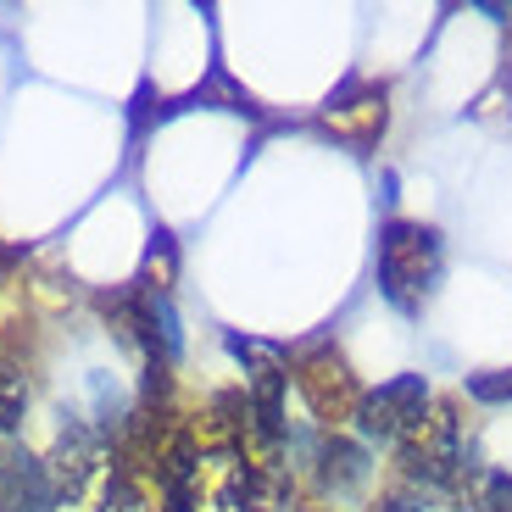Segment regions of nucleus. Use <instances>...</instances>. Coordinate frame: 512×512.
<instances>
[{
    "mask_svg": "<svg viewBox=\"0 0 512 512\" xmlns=\"http://www.w3.org/2000/svg\"><path fill=\"white\" fill-rule=\"evenodd\" d=\"M45 479H51V512H106V496L117 485L112 440L90 423H67L45 457Z\"/></svg>",
    "mask_w": 512,
    "mask_h": 512,
    "instance_id": "f03ea898",
    "label": "nucleus"
},
{
    "mask_svg": "<svg viewBox=\"0 0 512 512\" xmlns=\"http://www.w3.org/2000/svg\"><path fill=\"white\" fill-rule=\"evenodd\" d=\"M440 268H446V251H440V234L429 223L390 218L379 229V290L396 312L418 318L440 284Z\"/></svg>",
    "mask_w": 512,
    "mask_h": 512,
    "instance_id": "7ed1b4c3",
    "label": "nucleus"
},
{
    "mask_svg": "<svg viewBox=\"0 0 512 512\" xmlns=\"http://www.w3.org/2000/svg\"><path fill=\"white\" fill-rule=\"evenodd\" d=\"M373 446H362L351 429H334L329 440L318 446V479L329 496H357L362 485L373 479Z\"/></svg>",
    "mask_w": 512,
    "mask_h": 512,
    "instance_id": "6e6552de",
    "label": "nucleus"
},
{
    "mask_svg": "<svg viewBox=\"0 0 512 512\" xmlns=\"http://www.w3.org/2000/svg\"><path fill=\"white\" fill-rule=\"evenodd\" d=\"M435 407V390L423 384V373H401V379L379 384V390H362L357 418H351V435L362 446H401L407 429Z\"/></svg>",
    "mask_w": 512,
    "mask_h": 512,
    "instance_id": "39448f33",
    "label": "nucleus"
},
{
    "mask_svg": "<svg viewBox=\"0 0 512 512\" xmlns=\"http://www.w3.org/2000/svg\"><path fill=\"white\" fill-rule=\"evenodd\" d=\"M23 418H28V379L17 362L0 357V446H23Z\"/></svg>",
    "mask_w": 512,
    "mask_h": 512,
    "instance_id": "9d476101",
    "label": "nucleus"
},
{
    "mask_svg": "<svg viewBox=\"0 0 512 512\" xmlns=\"http://www.w3.org/2000/svg\"><path fill=\"white\" fill-rule=\"evenodd\" d=\"M373 512H479V507H474V485H462V490H423V485L396 479V485L379 496V507H373Z\"/></svg>",
    "mask_w": 512,
    "mask_h": 512,
    "instance_id": "1a4fd4ad",
    "label": "nucleus"
},
{
    "mask_svg": "<svg viewBox=\"0 0 512 512\" xmlns=\"http://www.w3.org/2000/svg\"><path fill=\"white\" fill-rule=\"evenodd\" d=\"M396 479L423 490H462L468 485V462H462V418L451 401H435L418 423L407 429V440L396 446Z\"/></svg>",
    "mask_w": 512,
    "mask_h": 512,
    "instance_id": "20e7f679",
    "label": "nucleus"
},
{
    "mask_svg": "<svg viewBox=\"0 0 512 512\" xmlns=\"http://www.w3.org/2000/svg\"><path fill=\"white\" fill-rule=\"evenodd\" d=\"M106 512H173V507H167V496L151 485V479L117 474L112 496H106Z\"/></svg>",
    "mask_w": 512,
    "mask_h": 512,
    "instance_id": "9b49d317",
    "label": "nucleus"
},
{
    "mask_svg": "<svg viewBox=\"0 0 512 512\" xmlns=\"http://www.w3.org/2000/svg\"><path fill=\"white\" fill-rule=\"evenodd\" d=\"M474 507L479 512H512V479L507 474H490L474 485Z\"/></svg>",
    "mask_w": 512,
    "mask_h": 512,
    "instance_id": "f8f14e48",
    "label": "nucleus"
},
{
    "mask_svg": "<svg viewBox=\"0 0 512 512\" xmlns=\"http://www.w3.org/2000/svg\"><path fill=\"white\" fill-rule=\"evenodd\" d=\"M295 384H301V396H307V407L318 412L323 423H334V429H346L351 418H357V401H362V384L351 379L346 357L329 346H312L307 357L295 362Z\"/></svg>",
    "mask_w": 512,
    "mask_h": 512,
    "instance_id": "423d86ee",
    "label": "nucleus"
},
{
    "mask_svg": "<svg viewBox=\"0 0 512 512\" xmlns=\"http://www.w3.org/2000/svg\"><path fill=\"white\" fill-rule=\"evenodd\" d=\"M318 123L329 128L334 140H346V145H373L384 134V123H390V106H384V90H373V84H351L346 95H334V101L323 106Z\"/></svg>",
    "mask_w": 512,
    "mask_h": 512,
    "instance_id": "0eeeda50",
    "label": "nucleus"
},
{
    "mask_svg": "<svg viewBox=\"0 0 512 512\" xmlns=\"http://www.w3.org/2000/svg\"><path fill=\"white\" fill-rule=\"evenodd\" d=\"M156 490L167 496L173 512H256L251 462L240 457L223 423H212L206 435L195 429V435L167 440Z\"/></svg>",
    "mask_w": 512,
    "mask_h": 512,
    "instance_id": "f257e3e1",
    "label": "nucleus"
}]
</instances>
